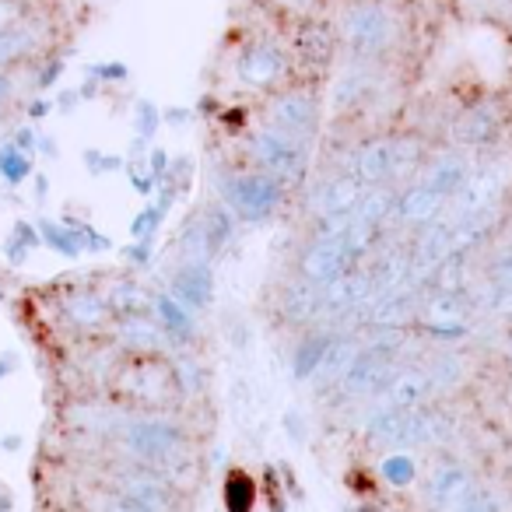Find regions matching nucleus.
Masks as SVG:
<instances>
[{
	"instance_id": "nucleus-26",
	"label": "nucleus",
	"mask_w": 512,
	"mask_h": 512,
	"mask_svg": "<svg viewBox=\"0 0 512 512\" xmlns=\"http://www.w3.org/2000/svg\"><path fill=\"white\" fill-rule=\"evenodd\" d=\"M151 302H155V295L144 292L137 281H120V285H113L106 295L109 313L120 316V320H127V316H148Z\"/></svg>"
},
{
	"instance_id": "nucleus-14",
	"label": "nucleus",
	"mask_w": 512,
	"mask_h": 512,
	"mask_svg": "<svg viewBox=\"0 0 512 512\" xmlns=\"http://www.w3.org/2000/svg\"><path fill=\"white\" fill-rule=\"evenodd\" d=\"M285 74V53L274 43H253L239 57V81L249 88H267Z\"/></svg>"
},
{
	"instance_id": "nucleus-63",
	"label": "nucleus",
	"mask_w": 512,
	"mask_h": 512,
	"mask_svg": "<svg viewBox=\"0 0 512 512\" xmlns=\"http://www.w3.org/2000/svg\"><path fill=\"white\" fill-rule=\"evenodd\" d=\"M0 512H11V498L8 495H0Z\"/></svg>"
},
{
	"instance_id": "nucleus-24",
	"label": "nucleus",
	"mask_w": 512,
	"mask_h": 512,
	"mask_svg": "<svg viewBox=\"0 0 512 512\" xmlns=\"http://www.w3.org/2000/svg\"><path fill=\"white\" fill-rule=\"evenodd\" d=\"M116 334L127 348L141 351V355L144 351H162L169 344V337L162 334V327L151 316H127V320L116 323Z\"/></svg>"
},
{
	"instance_id": "nucleus-40",
	"label": "nucleus",
	"mask_w": 512,
	"mask_h": 512,
	"mask_svg": "<svg viewBox=\"0 0 512 512\" xmlns=\"http://www.w3.org/2000/svg\"><path fill=\"white\" fill-rule=\"evenodd\" d=\"M425 372H428V379H432L435 390H449V386L460 383V376H463V362H460V358H435V362L428 365Z\"/></svg>"
},
{
	"instance_id": "nucleus-35",
	"label": "nucleus",
	"mask_w": 512,
	"mask_h": 512,
	"mask_svg": "<svg viewBox=\"0 0 512 512\" xmlns=\"http://www.w3.org/2000/svg\"><path fill=\"white\" fill-rule=\"evenodd\" d=\"M299 46H302V53H306V60H313V64H327L330 53H334V39H330L327 25H313V29H306L299 39Z\"/></svg>"
},
{
	"instance_id": "nucleus-58",
	"label": "nucleus",
	"mask_w": 512,
	"mask_h": 512,
	"mask_svg": "<svg viewBox=\"0 0 512 512\" xmlns=\"http://www.w3.org/2000/svg\"><path fill=\"white\" fill-rule=\"evenodd\" d=\"M15 369H18V358L11 355V351H8V355H0V383H4V379H8Z\"/></svg>"
},
{
	"instance_id": "nucleus-7",
	"label": "nucleus",
	"mask_w": 512,
	"mask_h": 512,
	"mask_svg": "<svg viewBox=\"0 0 512 512\" xmlns=\"http://www.w3.org/2000/svg\"><path fill=\"white\" fill-rule=\"evenodd\" d=\"M113 495L130 498V502L144 505L151 512H176V491H172L169 477L162 470H151V467H130L120 470L113 481Z\"/></svg>"
},
{
	"instance_id": "nucleus-16",
	"label": "nucleus",
	"mask_w": 512,
	"mask_h": 512,
	"mask_svg": "<svg viewBox=\"0 0 512 512\" xmlns=\"http://www.w3.org/2000/svg\"><path fill=\"white\" fill-rule=\"evenodd\" d=\"M421 323L435 337H460L467 330V299L463 295H432L421 306Z\"/></svg>"
},
{
	"instance_id": "nucleus-22",
	"label": "nucleus",
	"mask_w": 512,
	"mask_h": 512,
	"mask_svg": "<svg viewBox=\"0 0 512 512\" xmlns=\"http://www.w3.org/2000/svg\"><path fill=\"white\" fill-rule=\"evenodd\" d=\"M470 179V165L463 155H439L432 165L425 169V179L421 183L428 186V190H435L439 197H456L460 193V186Z\"/></svg>"
},
{
	"instance_id": "nucleus-21",
	"label": "nucleus",
	"mask_w": 512,
	"mask_h": 512,
	"mask_svg": "<svg viewBox=\"0 0 512 512\" xmlns=\"http://www.w3.org/2000/svg\"><path fill=\"white\" fill-rule=\"evenodd\" d=\"M442 204H446V197H439L435 190H428L425 183L411 186V190L404 193V197H397V218L404 221V225H435L442 214Z\"/></svg>"
},
{
	"instance_id": "nucleus-37",
	"label": "nucleus",
	"mask_w": 512,
	"mask_h": 512,
	"mask_svg": "<svg viewBox=\"0 0 512 512\" xmlns=\"http://www.w3.org/2000/svg\"><path fill=\"white\" fill-rule=\"evenodd\" d=\"M162 221H165V211L158 204L141 207V211L134 214V221H130V239L134 242H155Z\"/></svg>"
},
{
	"instance_id": "nucleus-27",
	"label": "nucleus",
	"mask_w": 512,
	"mask_h": 512,
	"mask_svg": "<svg viewBox=\"0 0 512 512\" xmlns=\"http://www.w3.org/2000/svg\"><path fill=\"white\" fill-rule=\"evenodd\" d=\"M362 355V341H355V337H341L337 334V341H334V348H330V355H327V362H323V369H320V383H327V386H341V379L348 376V369L355 365V358Z\"/></svg>"
},
{
	"instance_id": "nucleus-25",
	"label": "nucleus",
	"mask_w": 512,
	"mask_h": 512,
	"mask_svg": "<svg viewBox=\"0 0 512 512\" xmlns=\"http://www.w3.org/2000/svg\"><path fill=\"white\" fill-rule=\"evenodd\" d=\"M498 130V113L491 106H474L467 109V113L456 120L453 134L460 144H467V148H477V144H488L491 137H495Z\"/></svg>"
},
{
	"instance_id": "nucleus-39",
	"label": "nucleus",
	"mask_w": 512,
	"mask_h": 512,
	"mask_svg": "<svg viewBox=\"0 0 512 512\" xmlns=\"http://www.w3.org/2000/svg\"><path fill=\"white\" fill-rule=\"evenodd\" d=\"M67 225H71V232H74V239H78L81 253H106V249H113V239H109V235H102L95 225H88V221L67 218Z\"/></svg>"
},
{
	"instance_id": "nucleus-5",
	"label": "nucleus",
	"mask_w": 512,
	"mask_h": 512,
	"mask_svg": "<svg viewBox=\"0 0 512 512\" xmlns=\"http://www.w3.org/2000/svg\"><path fill=\"white\" fill-rule=\"evenodd\" d=\"M299 271L306 281L327 288V285H334L337 278L355 271V256H351L344 235H313V242L302 249Z\"/></svg>"
},
{
	"instance_id": "nucleus-1",
	"label": "nucleus",
	"mask_w": 512,
	"mask_h": 512,
	"mask_svg": "<svg viewBox=\"0 0 512 512\" xmlns=\"http://www.w3.org/2000/svg\"><path fill=\"white\" fill-rule=\"evenodd\" d=\"M120 439L127 453L151 470H172L186 460V446H190L183 425L169 418H134L127 421Z\"/></svg>"
},
{
	"instance_id": "nucleus-29",
	"label": "nucleus",
	"mask_w": 512,
	"mask_h": 512,
	"mask_svg": "<svg viewBox=\"0 0 512 512\" xmlns=\"http://www.w3.org/2000/svg\"><path fill=\"white\" fill-rule=\"evenodd\" d=\"M393 211H397V197H393V190H386V186H372V190H365V197L358 200L355 221L358 225L379 228Z\"/></svg>"
},
{
	"instance_id": "nucleus-60",
	"label": "nucleus",
	"mask_w": 512,
	"mask_h": 512,
	"mask_svg": "<svg viewBox=\"0 0 512 512\" xmlns=\"http://www.w3.org/2000/svg\"><path fill=\"white\" fill-rule=\"evenodd\" d=\"M78 99H81V92H64V95H60V102H57V106L67 113V109H74V102H78Z\"/></svg>"
},
{
	"instance_id": "nucleus-31",
	"label": "nucleus",
	"mask_w": 512,
	"mask_h": 512,
	"mask_svg": "<svg viewBox=\"0 0 512 512\" xmlns=\"http://www.w3.org/2000/svg\"><path fill=\"white\" fill-rule=\"evenodd\" d=\"M43 246V235H39V225H29V221H15L8 242H4V256H8L11 267H22L36 249Z\"/></svg>"
},
{
	"instance_id": "nucleus-55",
	"label": "nucleus",
	"mask_w": 512,
	"mask_h": 512,
	"mask_svg": "<svg viewBox=\"0 0 512 512\" xmlns=\"http://www.w3.org/2000/svg\"><path fill=\"white\" fill-rule=\"evenodd\" d=\"M60 74H64V64H60V60H53V64H46L43 67V74H39V88H53L60 81Z\"/></svg>"
},
{
	"instance_id": "nucleus-11",
	"label": "nucleus",
	"mask_w": 512,
	"mask_h": 512,
	"mask_svg": "<svg viewBox=\"0 0 512 512\" xmlns=\"http://www.w3.org/2000/svg\"><path fill=\"white\" fill-rule=\"evenodd\" d=\"M365 197V186L355 176H330L309 193V211L316 214V221L337 218V214H351L358 207V200Z\"/></svg>"
},
{
	"instance_id": "nucleus-2",
	"label": "nucleus",
	"mask_w": 512,
	"mask_h": 512,
	"mask_svg": "<svg viewBox=\"0 0 512 512\" xmlns=\"http://www.w3.org/2000/svg\"><path fill=\"white\" fill-rule=\"evenodd\" d=\"M449 435V418L439 411H376L369 421V439L376 446L390 449H411V446H432Z\"/></svg>"
},
{
	"instance_id": "nucleus-45",
	"label": "nucleus",
	"mask_w": 512,
	"mask_h": 512,
	"mask_svg": "<svg viewBox=\"0 0 512 512\" xmlns=\"http://www.w3.org/2000/svg\"><path fill=\"white\" fill-rule=\"evenodd\" d=\"M85 74L92 81H127L130 78V67L120 64V60H109V64H92L85 67Z\"/></svg>"
},
{
	"instance_id": "nucleus-44",
	"label": "nucleus",
	"mask_w": 512,
	"mask_h": 512,
	"mask_svg": "<svg viewBox=\"0 0 512 512\" xmlns=\"http://www.w3.org/2000/svg\"><path fill=\"white\" fill-rule=\"evenodd\" d=\"M453 512H502V505H498L495 495H488V491H470L467 498H463L460 505H456Z\"/></svg>"
},
{
	"instance_id": "nucleus-62",
	"label": "nucleus",
	"mask_w": 512,
	"mask_h": 512,
	"mask_svg": "<svg viewBox=\"0 0 512 512\" xmlns=\"http://www.w3.org/2000/svg\"><path fill=\"white\" fill-rule=\"evenodd\" d=\"M46 190H50V183H46V176H36V193H39V200L46 197Z\"/></svg>"
},
{
	"instance_id": "nucleus-32",
	"label": "nucleus",
	"mask_w": 512,
	"mask_h": 512,
	"mask_svg": "<svg viewBox=\"0 0 512 512\" xmlns=\"http://www.w3.org/2000/svg\"><path fill=\"white\" fill-rule=\"evenodd\" d=\"M39 235H43V246H50L53 253L67 256V260L81 256V246H78V239H74V232H71V225H67V221L43 218V221H39Z\"/></svg>"
},
{
	"instance_id": "nucleus-17",
	"label": "nucleus",
	"mask_w": 512,
	"mask_h": 512,
	"mask_svg": "<svg viewBox=\"0 0 512 512\" xmlns=\"http://www.w3.org/2000/svg\"><path fill=\"white\" fill-rule=\"evenodd\" d=\"M418 285H407L400 292L386 295V299L372 302L369 313H365V323L376 330H400L414 313H418V295H414Z\"/></svg>"
},
{
	"instance_id": "nucleus-23",
	"label": "nucleus",
	"mask_w": 512,
	"mask_h": 512,
	"mask_svg": "<svg viewBox=\"0 0 512 512\" xmlns=\"http://www.w3.org/2000/svg\"><path fill=\"white\" fill-rule=\"evenodd\" d=\"M260 502V488H256V477L242 467H232L221 477V505L225 512H253Z\"/></svg>"
},
{
	"instance_id": "nucleus-41",
	"label": "nucleus",
	"mask_w": 512,
	"mask_h": 512,
	"mask_svg": "<svg viewBox=\"0 0 512 512\" xmlns=\"http://www.w3.org/2000/svg\"><path fill=\"white\" fill-rule=\"evenodd\" d=\"M123 165H127V158L123 155H106V151H99V148H88L85 151V169H88V176H106V172H120Z\"/></svg>"
},
{
	"instance_id": "nucleus-56",
	"label": "nucleus",
	"mask_w": 512,
	"mask_h": 512,
	"mask_svg": "<svg viewBox=\"0 0 512 512\" xmlns=\"http://www.w3.org/2000/svg\"><path fill=\"white\" fill-rule=\"evenodd\" d=\"M22 449H25V439L18 432L0 435V453H22Z\"/></svg>"
},
{
	"instance_id": "nucleus-34",
	"label": "nucleus",
	"mask_w": 512,
	"mask_h": 512,
	"mask_svg": "<svg viewBox=\"0 0 512 512\" xmlns=\"http://www.w3.org/2000/svg\"><path fill=\"white\" fill-rule=\"evenodd\" d=\"M379 477H383L390 488H407V484L418 477V463H414V456H407V453H390L383 463H379Z\"/></svg>"
},
{
	"instance_id": "nucleus-59",
	"label": "nucleus",
	"mask_w": 512,
	"mask_h": 512,
	"mask_svg": "<svg viewBox=\"0 0 512 512\" xmlns=\"http://www.w3.org/2000/svg\"><path fill=\"white\" fill-rule=\"evenodd\" d=\"M39 155H46V158H57L60 151H57V141H53V137H46V134H39Z\"/></svg>"
},
{
	"instance_id": "nucleus-52",
	"label": "nucleus",
	"mask_w": 512,
	"mask_h": 512,
	"mask_svg": "<svg viewBox=\"0 0 512 512\" xmlns=\"http://www.w3.org/2000/svg\"><path fill=\"white\" fill-rule=\"evenodd\" d=\"M99 512H151V509H144V505H137V502H130V498H120V495H109L106 502L99 505Z\"/></svg>"
},
{
	"instance_id": "nucleus-61",
	"label": "nucleus",
	"mask_w": 512,
	"mask_h": 512,
	"mask_svg": "<svg viewBox=\"0 0 512 512\" xmlns=\"http://www.w3.org/2000/svg\"><path fill=\"white\" fill-rule=\"evenodd\" d=\"M8 95H11V81L4 78V74H0V106H4V102H8Z\"/></svg>"
},
{
	"instance_id": "nucleus-18",
	"label": "nucleus",
	"mask_w": 512,
	"mask_h": 512,
	"mask_svg": "<svg viewBox=\"0 0 512 512\" xmlns=\"http://www.w3.org/2000/svg\"><path fill=\"white\" fill-rule=\"evenodd\" d=\"M281 313H285V320L295 323V327L320 320L323 316V288L313 285V281H306V278L292 281V285L285 288V295H281Z\"/></svg>"
},
{
	"instance_id": "nucleus-48",
	"label": "nucleus",
	"mask_w": 512,
	"mask_h": 512,
	"mask_svg": "<svg viewBox=\"0 0 512 512\" xmlns=\"http://www.w3.org/2000/svg\"><path fill=\"white\" fill-rule=\"evenodd\" d=\"M151 260H155V242H130L127 246V264L151 267Z\"/></svg>"
},
{
	"instance_id": "nucleus-6",
	"label": "nucleus",
	"mask_w": 512,
	"mask_h": 512,
	"mask_svg": "<svg viewBox=\"0 0 512 512\" xmlns=\"http://www.w3.org/2000/svg\"><path fill=\"white\" fill-rule=\"evenodd\" d=\"M267 127L295 141H313L320 130V102L309 92H285L267 102Z\"/></svg>"
},
{
	"instance_id": "nucleus-36",
	"label": "nucleus",
	"mask_w": 512,
	"mask_h": 512,
	"mask_svg": "<svg viewBox=\"0 0 512 512\" xmlns=\"http://www.w3.org/2000/svg\"><path fill=\"white\" fill-rule=\"evenodd\" d=\"M32 43L36 39H32L29 29H0V67L22 60L32 50Z\"/></svg>"
},
{
	"instance_id": "nucleus-8",
	"label": "nucleus",
	"mask_w": 512,
	"mask_h": 512,
	"mask_svg": "<svg viewBox=\"0 0 512 512\" xmlns=\"http://www.w3.org/2000/svg\"><path fill=\"white\" fill-rule=\"evenodd\" d=\"M344 39L358 57H376L390 46L393 39V22L379 4H355L344 15Z\"/></svg>"
},
{
	"instance_id": "nucleus-20",
	"label": "nucleus",
	"mask_w": 512,
	"mask_h": 512,
	"mask_svg": "<svg viewBox=\"0 0 512 512\" xmlns=\"http://www.w3.org/2000/svg\"><path fill=\"white\" fill-rule=\"evenodd\" d=\"M334 341H337V334H327V330H316V334L302 337V341L295 344V355H292V376L299 379V383H309V379L320 376Z\"/></svg>"
},
{
	"instance_id": "nucleus-33",
	"label": "nucleus",
	"mask_w": 512,
	"mask_h": 512,
	"mask_svg": "<svg viewBox=\"0 0 512 512\" xmlns=\"http://www.w3.org/2000/svg\"><path fill=\"white\" fill-rule=\"evenodd\" d=\"M0 179L8 186H22L32 179V158L18 151L15 144H0Z\"/></svg>"
},
{
	"instance_id": "nucleus-46",
	"label": "nucleus",
	"mask_w": 512,
	"mask_h": 512,
	"mask_svg": "<svg viewBox=\"0 0 512 512\" xmlns=\"http://www.w3.org/2000/svg\"><path fill=\"white\" fill-rule=\"evenodd\" d=\"M127 176H130V186H134L137 197H151V193L158 190V179L151 176L148 169H141V165H130Z\"/></svg>"
},
{
	"instance_id": "nucleus-50",
	"label": "nucleus",
	"mask_w": 512,
	"mask_h": 512,
	"mask_svg": "<svg viewBox=\"0 0 512 512\" xmlns=\"http://www.w3.org/2000/svg\"><path fill=\"white\" fill-rule=\"evenodd\" d=\"M488 302H491V309H495V313L512 316V288L509 285H491Z\"/></svg>"
},
{
	"instance_id": "nucleus-49",
	"label": "nucleus",
	"mask_w": 512,
	"mask_h": 512,
	"mask_svg": "<svg viewBox=\"0 0 512 512\" xmlns=\"http://www.w3.org/2000/svg\"><path fill=\"white\" fill-rule=\"evenodd\" d=\"M169 169H172L169 151H165V148H151L148 151V172H151V176H155L158 183H162V179L169 176Z\"/></svg>"
},
{
	"instance_id": "nucleus-47",
	"label": "nucleus",
	"mask_w": 512,
	"mask_h": 512,
	"mask_svg": "<svg viewBox=\"0 0 512 512\" xmlns=\"http://www.w3.org/2000/svg\"><path fill=\"white\" fill-rule=\"evenodd\" d=\"M491 285H509L512 288V246L495 256V264H491Z\"/></svg>"
},
{
	"instance_id": "nucleus-38",
	"label": "nucleus",
	"mask_w": 512,
	"mask_h": 512,
	"mask_svg": "<svg viewBox=\"0 0 512 512\" xmlns=\"http://www.w3.org/2000/svg\"><path fill=\"white\" fill-rule=\"evenodd\" d=\"M158 127H162V109H158L151 99H137V106H134V137L148 144L151 137L158 134Z\"/></svg>"
},
{
	"instance_id": "nucleus-42",
	"label": "nucleus",
	"mask_w": 512,
	"mask_h": 512,
	"mask_svg": "<svg viewBox=\"0 0 512 512\" xmlns=\"http://www.w3.org/2000/svg\"><path fill=\"white\" fill-rule=\"evenodd\" d=\"M362 92H365V78H362V74H358V71L344 74V78L337 81V88H334V106L337 109L351 106V102H355Z\"/></svg>"
},
{
	"instance_id": "nucleus-9",
	"label": "nucleus",
	"mask_w": 512,
	"mask_h": 512,
	"mask_svg": "<svg viewBox=\"0 0 512 512\" xmlns=\"http://www.w3.org/2000/svg\"><path fill=\"white\" fill-rule=\"evenodd\" d=\"M348 176H355L365 190H372V186H383L386 179L400 176V148H397V141H386V137H379V141L358 144L355 155H351V162H348Z\"/></svg>"
},
{
	"instance_id": "nucleus-28",
	"label": "nucleus",
	"mask_w": 512,
	"mask_h": 512,
	"mask_svg": "<svg viewBox=\"0 0 512 512\" xmlns=\"http://www.w3.org/2000/svg\"><path fill=\"white\" fill-rule=\"evenodd\" d=\"M200 225H204L211 256H218L235 235V214L228 211L225 204H211V207H204V211H200Z\"/></svg>"
},
{
	"instance_id": "nucleus-43",
	"label": "nucleus",
	"mask_w": 512,
	"mask_h": 512,
	"mask_svg": "<svg viewBox=\"0 0 512 512\" xmlns=\"http://www.w3.org/2000/svg\"><path fill=\"white\" fill-rule=\"evenodd\" d=\"M172 376H176V386L186 397H197V393L204 390V379H200V369L193 362H176L172 365Z\"/></svg>"
},
{
	"instance_id": "nucleus-53",
	"label": "nucleus",
	"mask_w": 512,
	"mask_h": 512,
	"mask_svg": "<svg viewBox=\"0 0 512 512\" xmlns=\"http://www.w3.org/2000/svg\"><path fill=\"white\" fill-rule=\"evenodd\" d=\"M162 123H169V127H186V123H193V109H186V106H165L162 109Z\"/></svg>"
},
{
	"instance_id": "nucleus-4",
	"label": "nucleus",
	"mask_w": 512,
	"mask_h": 512,
	"mask_svg": "<svg viewBox=\"0 0 512 512\" xmlns=\"http://www.w3.org/2000/svg\"><path fill=\"white\" fill-rule=\"evenodd\" d=\"M249 155L260 165V172L274 176L281 186H295L309 172V144L295 141L288 134H278L271 127H260L249 137Z\"/></svg>"
},
{
	"instance_id": "nucleus-12",
	"label": "nucleus",
	"mask_w": 512,
	"mask_h": 512,
	"mask_svg": "<svg viewBox=\"0 0 512 512\" xmlns=\"http://www.w3.org/2000/svg\"><path fill=\"white\" fill-rule=\"evenodd\" d=\"M498 193H502V169L470 172V179L453 197V221L470 218V214H481V211H495Z\"/></svg>"
},
{
	"instance_id": "nucleus-57",
	"label": "nucleus",
	"mask_w": 512,
	"mask_h": 512,
	"mask_svg": "<svg viewBox=\"0 0 512 512\" xmlns=\"http://www.w3.org/2000/svg\"><path fill=\"white\" fill-rule=\"evenodd\" d=\"M50 113H53V102H50V99H36V102L29 106V116H32V120H43V116H50Z\"/></svg>"
},
{
	"instance_id": "nucleus-15",
	"label": "nucleus",
	"mask_w": 512,
	"mask_h": 512,
	"mask_svg": "<svg viewBox=\"0 0 512 512\" xmlns=\"http://www.w3.org/2000/svg\"><path fill=\"white\" fill-rule=\"evenodd\" d=\"M435 393L432 379L425 369H404L390 379V386L383 390V407L379 411H418L425 407V400Z\"/></svg>"
},
{
	"instance_id": "nucleus-3",
	"label": "nucleus",
	"mask_w": 512,
	"mask_h": 512,
	"mask_svg": "<svg viewBox=\"0 0 512 512\" xmlns=\"http://www.w3.org/2000/svg\"><path fill=\"white\" fill-rule=\"evenodd\" d=\"M221 200L225 207L246 225H260V221L274 218V211L285 200V186L278 183L267 172H232V176L221 179Z\"/></svg>"
},
{
	"instance_id": "nucleus-54",
	"label": "nucleus",
	"mask_w": 512,
	"mask_h": 512,
	"mask_svg": "<svg viewBox=\"0 0 512 512\" xmlns=\"http://www.w3.org/2000/svg\"><path fill=\"white\" fill-rule=\"evenodd\" d=\"M267 495H271V512H285V498H281L278 474L274 470H267Z\"/></svg>"
},
{
	"instance_id": "nucleus-13",
	"label": "nucleus",
	"mask_w": 512,
	"mask_h": 512,
	"mask_svg": "<svg viewBox=\"0 0 512 512\" xmlns=\"http://www.w3.org/2000/svg\"><path fill=\"white\" fill-rule=\"evenodd\" d=\"M470 491H474V477H470V470L460 467V463H442V467H435L425 484V498L435 512H453Z\"/></svg>"
},
{
	"instance_id": "nucleus-19",
	"label": "nucleus",
	"mask_w": 512,
	"mask_h": 512,
	"mask_svg": "<svg viewBox=\"0 0 512 512\" xmlns=\"http://www.w3.org/2000/svg\"><path fill=\"white\" fill-rule=\"evenodd\" d=\"M151 320L162 327V334L169 337V341L186 344V341H193V334H197V320H193V313L186 306H179L169 292L155 295V302H151Z\"/></svg>"
},
{
	"instance_id": "nucleus-10",
	"label": "nucleus",
	"mask_w": 512,
	"mask_h": 512,
	"mask_svg": "<svg viewBox=\"0 0 512 512\" xmlns=\"http://www.w3.org/2000/svg\"><path fill=\"white\" fill-rule=\"evenodd\" d=\"M169 295L190 313H204L214 302V271L207 260H186L169 281Z\"/></svg>"
},
{
	"instance_id": "nucleus-30",
	"label": "nucleus",
	"mask_w": 512,
	"mask_h": 512,
	"mask_svg": "<svg viewBox=\"0 0 512 512\" xmlns=\"http://www.w3.org/2000/svg\"><path fill=\"white\" fill-rule=\"evenodd\" d=\"M109 316V306L102 295L95 292H78L71 302H67V320L74 323V327L81 330H92V327H102Z\"/></svg>"
},
{
	"instance_id": "nucleus-51",
	"label": "nucleus",
	"mask_w": 512,
	"mask_h": 512,
	"mask_svg": "<svg viewBox=\"0 0 512 512\" xmlns=\"http://www.w3.org/2000/svg\"><path fill=\"white\" fill-rule=\"evenodd\" d=\"M11 144H15L18 151H25V155H36V148H39V134L32 127H18L15 130V137H11Z\"/></svg>"
}]
</instances>
